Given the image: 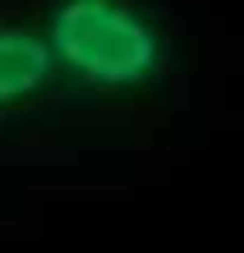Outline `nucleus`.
Segmentation results:
<instances>
[{"instance_id": "f257e3e1", "label": "nucleus", "mask_w": 244, "mask_h": 253, "mask_svg": "<svg viewBox=\"0 0 244 253\" xmlns=\"http://www.w3.org/2000/svg\"><path fill=\"white\" fill-rule=\"evenodd\" d=\"M47 46L55 65L106 92H129L161 74V28L129 0H60L51 9Z\"/></svg>"}, {"instance_id": "f03ea898", "label": "nucleus", "mask_w": 244, "mask_h": 253, "mask_svg": "<svg viewBox=\"0 0 244 253\" xmlns=\"http://www.w3.org/2000/svg\"><path fill=\"white\" fill-rule=\"evenodd\" d=\"M55 74L47 37L33 28H0V111L37 97Z\"/></svg>"}]
</instances>
